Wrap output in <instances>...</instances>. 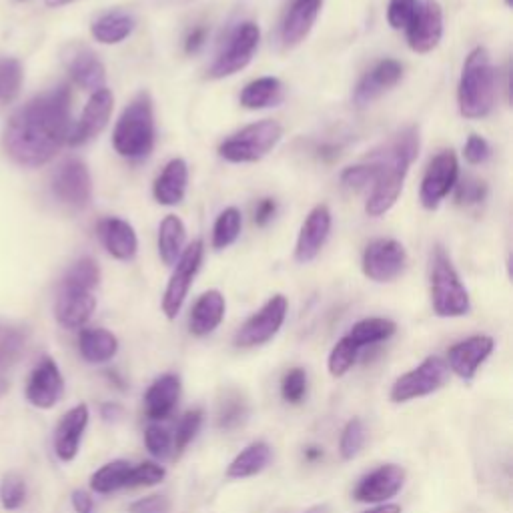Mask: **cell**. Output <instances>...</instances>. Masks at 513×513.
I'll list each match as a JSON object with an SVG mask.
<instances>
[{"label":"cell","mask_w":513,"mask_h":513,"mask_svg":"<svg viewBox=\"0 0 513 513\" xmlns=\"http://www.w3.org/2000/svg\"><path fill=\"white\" fill-rule=\"evenodd\" d=\"M71 89L61 85L21 107L7 123L3 143L9 157L23 167H43L69 141Z\"/></svg>","instance_id":"1"},{"label":"cell","mask_w":513,"mask_h":513,"mask_svg":"<svg viewBox=\"0 0 513 513\" xmlns=\"http://www.w3.org/2000/svg\"><path fill=\"white\" fill-rule=\"evenodd\" d=\"M417 155L419 131L415 127H407L369 157L367 165L373 171V189L365 205L367 215L381 217L397 203L409 167Z\"/></svg>","instance_id":"2"},{"label":"cell","mask_w":513,"mask_h":513,"mask_svg":"<svg viewBox=\"0 0 513 513\" xmlns=\"http://www.w3.org/2000/svg\"><path fill=\"white\" fill-rule=\"evenodd\" d=\"M459 111L465 119H483L495 105V69L487 49H473L463 65L459 91Z\"/></svg>","instance_id":"3"},{"label":"cell","mask_w":513,"mask_h":513,"mask_svg":"<svg viewBox=\"0 0 513 513\" xmlns=\"http://www.w3.org/2000/svg\"><path fill=\"white\" fill-rule=\"evenodd\" d=\"M115 151L131 161L149 157L155 145V113L149 93H139L123 111L113 133Z\"/></svg>","instance_id":"4"},{"label":"cell","mask_w":513,"mask_h":513,"mask_svg":"<svg viewBox=\"0 0 513 513\" xmlns=\"http://www.w3.org/2000/svg\"><path fill=\"white\" fill-rule=\"evenodd\" d=\"M431 305L439 317H463L471 309L469 293L443 247L435 249L431 263Z\"/></svg>","instance_id":"5"},{"label":"cell","mask_w":513,"mask_h":513,"mask_svg":"<svg viewBox=\"0 0 513 513\" xmlns=\"http://www.w3.org/2000/svg\"><path fill=\"white\" fill-rule=\"evenodd\" d=\"M281 137L283 127L277 121L265 119L241 129L221 143L219 155L229 163H257L279 145Z\"/></svg>","instance_id":"6"},{"label":"cell","mask_w":513,"mask_h":513,"mask_svg":"<svg viewBox=\"0 0 513 513\" xmlns=\"http://www.w3.org/2000/svg\"><path fill=\"white\" fill-rule=\"evenodd\" d=\"M449 379V367L441 357H427L415 369L403 373L391 385V401L407 403L439 391Z\"/></svg>","instance_id":"7"},{"label":"cell","mask_w":513,"mask_h":513,"mask_svg":"<svg viewBox=\"0 0 513 513\" xmlns=\"http://www.w3.org/2000/svg\"><path fill=\"white\" fill-rule=\"evenodd\" d=\"M261 31L255 23H241L231 37L227 39V45L215 59V63L209 69L211 79H227L243 71L251 61L259 47Z\"/></svg>","instance_id":"8"},{"label":"cell","mask_w":513,"mask_h":513,"mask_svg":"<svg viewBox=\"0 0 513 513\" xmlns=\"http://www.w3.org/2000/svg\"><path fill=\"white\" fill-rule=\"evenodd\" d=\"M203 255H205V245L201 239H197L189 247H185L179 261L175 263V271H173V275L167 283L165 295H163V311L169 319H175L181 313L183 303L193 285V279L197 277V273L201 269Z\"/></svg>","instance_id":"9"},{"label":"cell","mask_w":513,"mask_h":513,"mask_svg":"<svg viewBox=\"0 0 513 513\" xmlns=\"http://www.w3.org/2000/svg\"><path fill=\"white\" fill-rule=\"evenodd\" d=\"M289 303L283 295H273L255 315H251L245 325L235 335V345L241 349H251L271 341L285 323Z\"/></svg>","instance_id":"10"},{"label":"cell","mask_w":513,"mask_h":513,"mask_svg":"<svg viewBox=\"0 0 513 513\" xmlns=\"http://www.w3.org/2000/svg\"><path fill=\"white\" fill-rule=\"evenodd\" d=\"M405 265V247L395 239H375L363 253V273L375 283H389L397 279Z\"/></svg>","instance_id":"11"},{"label":"cell","mask_w":513,"mask_h":513,"mask_svg":"<svg viewBox=\"0 0 513 513\" xmlns=\"http://www.w3.org/2000/svg\"><path fill=\"white\" fill-rule=\"evenodd\" d=\"M459 177V163L453 151H441L427 167L423 181H421V191H419V201L425 209L433 211L439 207V203L449 195V191L455 187Z\"/></svg>","instance_id":"12"},{"label":"cell","mask_w":513,"mask_h":513,"mask_svg":"<svg viewBox=\"0 0 513 513\" xmlns=\"http://www.w3.org/2000/svg\"><path fill=\"white\" fill-rule=\"evenodd\" d=\"M55 195L75 209H85L93 199V179L87 165L79 159L65 161L53 175Z\"/></svg>","instance_id":"13"},{"label":"cell","mask_w":513,"mask_h":513,"mask_svg":"<svg viewBox=\"0 0 513 513\" xmlns=\"http://www.w3.org/2000/svg\"><path fill=\"white\" fill-rule=\"evenodd\" d=\"M407 43L411 51L425 55L437 49L443 39V11L437 0H425L419 3V9L405 29Z\"/></svg>","instance_id":"14"},{"label":"cell","mask_w":513,"mask_h":513,"mask_svg":"<svg viewBox=\"0 0 513 513\" xmlns=\"http://www.w3.org/2000/svg\"><path fill=\"white\" fill-rule=\"evenodd\" d=\"M113 107H115V99L107 87L93 93L89 103L83 109L81 119L77 121V125H73L67 143L73 147H81V145L93 141L95 137H99L105 131V127L109 125Z\"/></svg>","instance_id":"15"},{"label":"cell","mask_w":513,"mask_h":513,"mask_svg":"<svg viewBox=\"0 0 513 513\" xmlns=\"http://www.w3.org/2000/svg\"><path fill=\"white\" fill-rule=\"evenodd\" d=\"M405 483V469L395 465V463H387L381 465L377 469H373L371 473H367L355 487L353 497L359 503H385L391 497H395L401 487Z\"/></svg>","instance_id":"16"},{"label":"cell","mask_w":513,"mask_h":513,"mask_svg":"<svg viewBox=\"0 0 513 513\" xmlns=\"http://www.w3.org/2000/svg\"><path fill=\"white\" fill-rule=\"evenodd\" d=\"M63 393H65V379L61 375V369L55 363V359L45 357L31 373V379L27 385V399L31 405L39 409H51L61 401Z\"/></svg>","instance_id":"17"},{"label":"cell","mask_w":513,"mask_h":513,"mask_svg":"<svg viewBox=\"0 0 513 513\" xmlns=\"http://www.w3.org/2000/svg\"><path fill=\"white\" fill-rule=\"evenodd\" d=\"M65 65H67L69 75L81 89L91 91V93L105 89L107 69L89 47L71 45L65 51Z\"/></svg>","instance_id":"18"},{"label":"cell","mask_w":513,"mask_h":513,"mask_svg":"<svg viewBox=\"0 0 513 513\" xmlns=\"http://www.w3.org/2000/svg\"><path fill=\"white\" fill-rule=\"evenodd\" d=\"M331 211L327 205H317L301 225L297 245H295V259L299 263H311L323 249L331 233Z\"/></svg>","instance_id":"19"},{"label":"cell","mask_w":513,"mask_h":513,"mask_svg":"<svg viewBox=\"0 0 513 513\" xmlns=\"http://www.w3.org/2000/svg\"><path fill=\"white\" fill-rule=\"evenodd\" d=\"M493 339L489 335H473L465 341L455 343L447 351V367L461 379L469 381L475 377L483 361L493 353Z\"/></svg>","instance_id":"20"},{"label":"cell","mask_w":513,"mask_h":513,"mask_svg":"<svg viewBox=\"0 0 513 513\" xmlns=\"http://www.w3.org/2000/svg\"><path fill=\"white\" fill-rule=\"evenodd\" d=\"M95 309H97V299L91 291L61 285L57 305H55V315L63 327L79 329L87 325Z\"/></svg>","instance_id":"21"},{"label":"cell","mask_w":513,"mask_h":513,"mask_svg":"<svg viewBox=\"0 0 513 513\" xmlns=\"http://www.w3.org/2000/svg\"><path fill=\"white\" fill-rule=\"evenodd\" d=\"M321 7L323 0H293L281 25V43L285 49H293L307 39Z\"/></svg>","instance_id":"22"},{"label":"cell","mask_w":513,"mask_h":513,"mask_svg":"<svg viewBox=\"0 0 513 513\" xmlns=\"http://www.w3.org/2000/svg\"><path fill=\"white\" fill-rule=\"evenodd\" d=\"M403 77V67L401 63L393 59L379 61L357 85L353 93V101L357 107H367L375 99H379L385 91L395 87Z\"/></svg>","instance_id":"23"},{"label":"cell","mask_w":513,"mask_h":513,"mask_svg":"<svg viewBox=\"0 0 513 513\" xmlns=\"http://www.w3.org/2000/svg\"><path fill=\"white\" fill-rule=\"evenodd\" d=\"M89 425V407L85 403L73 407L55 431V451L61 461H73L81 449L83 433Z\"/></svg>","instance_id":"24"},{"label":"cell","mask_w":513,"mask_h":513,"mask_svg":"<svg viewBox=\"0 0 513 513\" xmlns=\"http://www.w3.org/2000/svg\"><path fill=\"white\" fill-rule=\"evenodd\" d=\"M99 239L109 251V255H113L119 261H131L137 255V249H139L137 233L123 219H117V217L103 219L99 223Z\"/></svg>","instance_id":"25"},{"label":"cell","mask_w":513,"mask_h":513,"mask_svg":"<svg viewBox=\"0 0 513 513\" xmlns=\"http://www.w3.org/2000/svg\"><path fill=\"white\" fill-rule=\"evenodd\" d=\"M179 397H181L179 375L167 373V375H161L159 379H155L145 395V411H147L149 419H153V421L167 419L175 411Z\"/></svg>","instance_id":"26"},{"label":"cell","mask_w":513,"mask_h":513,"mask_svg":"<svg viewBox=\"0 0 513 513\" xmlns=\"http://www.w3.org/2000/svg\"><path fill=\"white\" fill-rule=\"evenodd\" d=\"M225 311H227V303L221 291L211 289L207 293H203L197 303L193 305L191 311V319H189V331L195 337H205L209 333H213L225 319Z\"/></svg>","instance_id":"27"},{"label":"cell","mask_w":513,"mask_h":513,"mask_svg":"<svg viewBox=\"0 0 513 513\" xmlns=\"http://www.w3.org/2000/svg\"><path fill=\"white\" fill-rule=\"evenodd\" d=\"M189 185V167L183 159H173L167 163L163 173L157 177L153 195L159 205L175 207L185 199Z\"/></svg>","instance_id":"28"},{"label":"cell","mask_w":513,"mask_h":513,"mask_svg":"<svg viewBox=\"0 0 513 513\" xmlns=\"http://www.w3.org/2000/svg\"><path fill=\"white\" fill-rule=\"evenodd\" d=\"M79 351L89 363H107L119 351V339L101 327L83 329L79 335Z\"/></svg>","instance_id":"29"},{"label":"cell","mask_w":513,"mask_h":513,"mask_svg":"<svg viewBox=\"0 0 513 513\" xmlns=\"http://www.w3.org/2000/svg\"><path fill=\"white\" fill-rule=\"evenodd\" d=\"M135 31V19L125 11H111L99 17L93 27L91 35L101 45H119L131 37Z\"/></svg>","instance_id":"30"},{"label":"cell","mask_w":513,"mask_h":513,"mask_svg":"<svg viewBox=\"0 0 513 513\" xmlns=\"http://www.w3.org/2000/svg\"><path fill=\"white\" fill-rule=\"evenodd\" d=\"M273 451L265 441H253L247 445L227 467V477L231 479H247L261 473L271 463Z\"/></svg>","instance_id":"31"},{"label":"cell","mask_w":513,"mask_h":513,"mask_svg":"<svg viewBox=\"0 0 513 513\" xmlns=\"http://www.w3.org/2000/svg\"><path fill=\"white\" fill-rule=\"evenodd\" d=\"M283 101V83L275 77H261L249 83L241 93V105L249 111L277 107Z\"/></svg>","instance_id":"32"},{"label":"cell","mask_w":513,"mask_h":513,"mask_svg":"<svg viewBox=\"0 0 513 513\" xmlns=\"http://www.w3.org/2000/svg\"><path fill=\"white\" fill-rule=\"evenodd\" d=\"M187 229L177 215H167L159 227V255L165 265H175L185 251Z\"/></svg>","instance_id":"33"},{"label":"cell","mask_w":513,"mask_h":513,"mask_svg":"<svg viewBox=\"0 0 513 513\" xmlns=\"http://www.w3.org/2000/svg\"><path fill=\"white\" fill-rule=\"evenodd\" d=\"M397 331V325L391 319L383 317H369L351 327V331L345 335L357 349L375 345L381 341H387Z\"/></svg>","instance_id":"34"},{"label":"cell","mask_w":513,"mask_h":513,"mask_svg":"<svg viewBox=\"0 0 513 513\" xmlns=\"http://www.w3.org/2000/svg\"><path fill=\"white\" fill-rule=\"evenodd\" d=\"M27 329L15 325H0V377L15 367L27 347Z\"/></svg>","instance_id":"35"},{"label":"cell","mask_w":513,"mask_h":513,"mask_svg":"<svg viewBox=\"0 0 513 513\" xmlns=\"http://www.w3.org/2000/svg\"><path fill=\"white\" fill-rule=\"evenodd\" d=\"M131 469H133V465L129 461H125V459H117V461H111V463L103 465L91 477L93 491L107 495V493H113V491L129 487Z\"/></svg>","instance_id":"36"},{"label":"cell","mask_w":513,"mask_h":513,"mask_svg":"<svg viewBox=\"0 0 513 513\" xmlns=\"http://www.w3.org/2000/svg\"><path fill=\"white\" fill-rule=\"evenodd\" d=\"M241 225H243L241 211L235 209V207L225 209L217 217L215 227H213V247L217 251L231 247L239 239V235H241Z\"/></svg>","instance_id":"37"},{"label":"cell","mask_w":513,"mask_h":513,"mask_svg":"<svg viewBox=\"0 0 513 513\" xmlns=\"http://www.w3.org/2000/svg\"><path fill=\"white\" fill-rule=\"evenodd\" d=\"M101 281V267L95 259L83 257L79 259L65 275L63 285L73 287V289H83V291H95Z\"/></svg>","instance_id":"38"},{"label":"cell","mask_w":513,"mask_h":513,"mask_svg":"<svg viewBox=\"0 0 513 513\" xmlns=\"http://www.w3.org/2000/svg\"><path fill=\"white\" fill-rule=\"evenodd\" d=\"M23 87V67L17 59H0V103H13Z\"/></svg>","instance_id":"39"},{"label":"cell","mask_w":513,"mask_h":513,"mask_svg":"<svg viewBox=\"0 0 513 513\" xmlns=\"http://www.w3.org/2000/svg\"><path fill=\"white\" fill-rule=\"evenodd\" d=\"M247 401L237 393V391H231L225 395V399L219 403V409H217V425L225 431L229 429H235L239 427L245 419H247Z\"/></svg>","instance_id":"40"},{"label":"cell","mask_w":513,"mask_h":513,"mask_svg":"<svg viewBox=\"0 0 513 513\" xmlns=\"http://www.w3.org/2000/svg\"><path fill=\"white\" fill-rule=\"evenodd\" d=\"M357 355H359V349H357L347 337H343V339L331 349V353H329V361H327L329 373H331L333 377H343V375H347L349 369L355 365Z\"/></svg>","instance_id":"41"},{"label":"cell","mask_w":513,"mask_h":513,"mask_svg":"<svg viewBox=\"0 0 513 513\" xmlns=\"http://www.w3.org/2000/svg\"><path fill=\"white\" fill-rule=\"evenodd\" d=\"M27 499V483L19 473H7L0 481V503L5 509L15 511Z\"/></svg>","instance_id":"42"},{"label":"cell","mask_w":513,"mask_h":513,"mask_svg":"<svg viewBox=\"0 0 513 513\" xmlns=\"http://www.w3.org/2000/svg\"><path fill=\"white\" fill-rule=\"evenodd\" d=\"M201 425H203V409H191L181 417L177 425V433L173 437V447L177 453H183L189 447V443L197 437Z\"/></svg>","instance_id":"43"},{"label":"cell","mask_w":513,"mask_h":513,"mask_svg":"<svg viewBox=\"0 0 513 513\" xmlns=\"http://www.w3.org/2000/svg\"><path fill=\"white\" fill-rule=\"evenodd\" d=\"M363 443H365V425L361 419H351L341 431V439H339L341 457L353 459L361 451Z\"/></svg>","instance_id":"44"},{"label":"cell","mask_w":513,"mask_h":513,"mask_svg":"<svg viewBox=\"0 0 513 513\" xmlns=\"http://www.w3.org/2000/svg\"><path fill=\"white\" fill-rule=\"evenodd\" d=\"M165 475L167 471L163 465L155 461H143L139 465H133L129 487H153V485H159L165 479Z\"/></svg>","instance_id":"45"},{"label":"cell","mask_w":513,"mask_h":513,"mask_svg":"<svg viewBox=\"0 0 513 513\" xmlns=\"http://www.w3.org/2000/svg\"><path fill=\"white\" fill-rule=\"evenodd\" d=\"M281 395L287 403H293V405L303 401V397L307 395V373H305V369L295 367L283 377Z\"/></svg>","instance_id":"46"},{"label":"cell","mask_w":513,"mask_h":513,"mask_svg":"<svg viewBox=\"0 0 513 513\" xmlns=\"http://www.w3.org/2000/svg\"><path fill=\"white\" fill-rule=\"evenodd\" d=\"M145 445L153 457L165 459L173 451V437L163 425L151 423L145 431Z\"/></svg>","instance_id":"47"},{"label":"cell","mask_w":513,"mask_h":513,"mask_svg":"<svg viewBox=\"0 0 513 513\" xmlns=\"http://www.w3.org/2000/svg\"><path fill=\"white\" fill-rule=\"evenodd\" d=\"M487 197V185L479 179L465 177L461 183H455V201L457 205L471 207L483 203Z\"/></svg>","instance_id":"48"},{"label":"cell","mask_w":513,"mask_h":513,"mask_svg":"<svg viewBox=\"0 0 513 513\" xmlns=\"http://www.w3.org/2000/svg\"><path fill=\"white\" fill-rule=\"evenodd\" d=\"M419 9V0H389L387 21L391 29H407Z\"/></svg>","instance_id":"49"},{"label":"cell","mask_w":513,"mask_h":513,"mask_svg":"<svg viewBox=\"0 0 513 513\" xmlns=\"http://www.w3.org/2000/svg\"><path fill=\"white\" fill-rule=\"evenodd\" d=\"M489 155H491V147H489V143L483 137L471 135L467 139V143L463 147V157H465L467 163L481 165V163H485L489 159Z\"/></svg>","instance_id":"50"},{"label":"cell","mask_w":513,"mask_h":513,"mask_svg":"<svg viewBox=\"0 0 513 513\" xmlns=\"http://www.w3.org/2000/svg\"><path fill=\"white\" fill-rule=\"evenodd\" d=\"M341 181H343L345 187L365 189L373 181V171H371V167L367 163L365 165H357V167H349V169L343 171Z\"/></svg>","instance_id":"51"},{"label":"cell","mask_w":513,"mask_h":513,"mask_svg":"<svg viewBox=\"0 0 513 513\" xmlns=\"http://www.w3.org/2000/svg\"><path fill=\"white\" fill-rule=\"evenodd\" d=\"M171 503L163 495H149L131 505V513H169Z\"/></svg>","instance_id":"52"},{"label":"cell","mask_w":513,"mask_h":513,"mask_svg":"<svg viewBox=\"0 0 513 513\" xmlns=\"http://www.w3.org/2000/svg\"><path fill=\"white\" fill-rule=\"evenodd\" d=\"M275 213H277V201H275V199H263V201L257 205V209H255V223H257L259 227H265L267 223L273 221Z\"/></svg>","instance_id":"53"},{"label":"cell","mask_w":513,"mask_h":513,"mask_svg":"<svg viewBox=\"0 0 513 513\" xmlns=\"http://www.w3.org/2000/svg\"><path fill=\"white\" fill-rule=\"evenodd\" d=\"M73 507L77 513H93L95 511V501L89 491L77 489L73 491Z\"/></svg>","instance_id":"54"},{"label":"cell","mask_w":513,"mask_h":513,"mask_svg":"<svg viewBox=\"0 0 513 513\" xmlns=\"http://www.w3.org/2000/svg\"><path fill=\"white\" fill-rule=\"evenodd\" d=\"M205 41H207V29H205V27H199V29H195V31L187 37V41H185V51H187V53H197V51L205 45Z\"/></svg>","instance_id":"55"},{"label":"cell","mask_w":513,"mask_h":513,"mask_svg":"<svg viewBox=\"0 0 513 513\" xmlns=\"http://www.w3.org/2000/svg\"><path fill=\"white\" fill-rule=\"evenodd\" d=\"M121 415H123V407H121V405H117V403H107V405H103V417H105L107 421H117Z\"/></svg>","instance_id":"56"},{"label":"cell","mask_w":513,"mask_h":513,"mask_svg":"<svg viewBox=\"0 0 513 513\" xmlns=\"http://www.w3.org/2000/svg\"><path fill=\"white\" fill-rule=\"evenodd\" d=\"M363 513H401V507L397 503H381L369 511H363Z\"/></svg>","instance_id":"57"},{"label":"cell","mask_w":513,"mask_h":513,"mask_svg":"<svg viewBox=\"0 0 513 513\" xmlns=\"http://www.w3.org/2000/svg\"><path fill=\"white\" fill-rule=\"evenodd\" d=\"M323 457V451L319 449V447H307L305 449V459L307 461H317V459H321Z\"/></svg>","instance_id":"58"},{"label":"cell","mask_w":513,"mask_h":513,"mask_svg":"<svg viewBox=\"0 0 513 513\" xmlns=\"http://www.w3.org/2000/svg\"><path fill=\"white\" fill-rule=\"evenodd\" d=\"M47 3V7H51V9H61V7H65V5H71L73 0H45Z\"/></svg>","instance_id":"59"},{"label":"cell","mask_w":513,"mask_h":513,"mask_svg":"<svg viewBox=\"0 0 513 513\" xmlns=\"http://www.w3.org/2000/svg\"><path fill=\"white\" fill-rule=\"evenodd\" d=\"M305 513H329V505H327V503H321V505H315V507L307 509Z\"/></svg>","instance_id":"60"},{"label":"cell","mask_w":513,"mask_h":513,"mask_svg":"<svg viewBox=\"0 0 513 513\" xmlns=\"http://www.w3.org/2000/svg\"><path fill=\"white\" fill-rule=\"evenodd\" d=\"M9 389V379L7 377H0V397H3Z\"/></svg>","instance_id":"61"},{"label":"cell","mask_w":513,"mask_h":513,"mask_svg":"<svg viewBox=\"0 0 513 513\" xmlns=\"http://www.w3.org/2000/svg\"><path fill=\"white\" fill-rule=\"evenodd\" d=\"M505 5H507V7H509V5H511V0H505Z\"/></svg>","instance_id":"62"},{"label":"cell","mask_w":513,"mask_h":513,"mask_svg":"<svg viewBox=\"0 0 513 513\" xmlns=\"http://www.w3.org/2000/svg\"><path fill=\"white\" fill-rule=\"evenodd\" d=\"M21 3H23V0H21Z\"/></svg>","instance_id":"63"}]
</instances>
